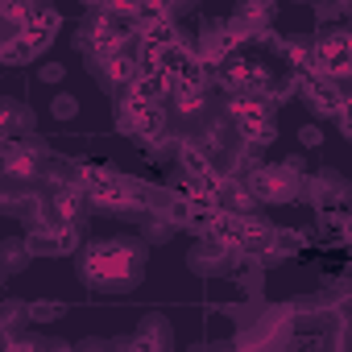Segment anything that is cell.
I'll list each match as a JSON object with an SVG mask.
<instances>
[{
    "label": "cell",
    "instance_id": "cell-1",
    "mask_svg": "<svg viewBox=\"0 0 352 352\" xmlns=\"http://www.w3.org/2000/svg\"><path fill=\"white\" fill-rule=\"evenodd\" d=\"M83 278L96 290H124L137 278V249H129V245H91L83 253Z\"/></svg>",
    "mask_w": 352,
    "mask_h": 352
},
{
    "label": "cell",
    "instance_id": "cell-3",
    "mask_svg": "<svg viewBox=\"0 0 352 352\" xmlns=\"http://www.w3.org/2000/svg\"><path fill=\"white\" fill-rule=\"evenodd\" d=\"M315 71L327 79H340L352 71V30H336L315 46Z\"/></svg>",
    "mask_w": 352,
    "mask_h": 352
},
{
    "label": "cell",
    "instance_id": "cell-7",
    "mask_svg": "<svg viewBox=\"0 0 352 352\" xmlns=\"http://www.w3.org/2000/svg\"><path fill=\"white\" fill-rule=\"evenodd\" d=\"M34 170H38V149L21 145V141H9L5 145V174L9 179H34Z\"/></svg>",
    "mask_w": 352,
    "mask_h": 352
},
{
    "label": "cell",
    "instance_id": "cell-16",
    "mask_svg": "<svg viewBox=\"0 0 352 352\" xmlns=\"http://www.w3.org/2000/svg\"><path fill=\"white\" fill-rule=\"evenodd\" d=\"M307 195H311L315 208H336V204H340V191H336V183H327V179H315Z\"/></svg>",
    "mask_w": 352,
    "mask_h": 352
},
{
    "label": "cell",
    "instance_id": "cell-13",
    "mask_svg": "<svg viewBox=\"0 0 352 352\" xmlns=\"http://www.w3.org/2000/svg\"><path fill=\"white\" fill-rule=\"evenodd\" d=\"M170 96H174V104H179V112H199L204 108V87L199 83H179Z\"/></svg>",
    "mask_w": 352,
    "mask_h": 352
},
{
    "label": "cell",
    "instance_id": "cell-19",
    "mask_svg": "<svg viewBox=\"0 0 352 352\" xmlns=\"http://www.w3.org/2000/svg\"><path fill=\"white\" fill-rule=\"evenodd\" d=\"M0 54H5V63H25V58L34 54V46L17 34V38H9V42H5V50H0Z\"/></svg>",
    "mask_w": 352,
    "mask_h": 352
},
{
    "label": "cell",
    "instance_id": "cell-18",
    "mask_svg": "<svg viewBox=\"0 0 352 352\" xmlns=\"http://www.w3.org/2000/svg\"><path fill=\"white\" fill-rule=\"evenodd\" d=\"M220 199L228 204V212H245V208H249V199H253V191H245L241 183H228V187L220 191Z\"/></svg>",
    "mask_w": 352,
    "mask_h": 352
},
{
    "label": "cell",
    "instance_id": "cell-9",
    "mask_svg": "<svg viewBox=\"0 0 352 352\" xmlns=\"http://www.w3.org/2000/svg\"><path fill=\"white\" fill-rule=\"evenodd\" d=\"M141 34V50H166V46H174L179 42V34H174V25L162 17V21H149V25H141L137 30Z\"/></svg>",
    "mask_w": 352,
    "mask_h": 352
},
{
    "label": "cell",
    "instance_id": "cell-24",
    "mask_svg": "<svg viewBox=\"0 0 352 352\" xmlns=\"http://www.w3.org/2000/svg\"><path fill=\"white\" fill-rule=\"evenodd\" d=\"M340 232H344V236L352 241V216H340Z\"/></svg>",
    "mask_w": 352,
    "mask_h": 352
},
{
    "label": "cell",
    "instance_id": "cell-11",
    "mask_svg": "<svg viewBox=\"0 0 352 352\" xmlns=\"http://www.w3.org/2000/svg\"><path fill=\"white\" fill-rule=\"evenodd\" d=\"M236 129H241V137H245V141H253V145H270V141H274V124H270V116L236 120Z\"/></svg>",
    "mask_w": 352,
    "mask_h": 352
},
{
    "label": "cell",
    "instance_id": "cell-14",
    "mask_svg": "<svg viewBox=\"0 0 352 352\" xmlns=\"http://www.w3.org/2000/svg\"><path fill=\"white\" fill-rule=\"evenodd\" d=\"M270 13H274V0H245V9H241L236 17H245L253 30H261V25L270 21Z\"/></svg>",
    "mask_w": 352,
    "mask_h": 352
},
{
    "label": "cell",
    "instance_id": "cell-17",
    "mask_svg": "<svg viewBox=\"0 0 352 352\" xmlns=\"http://www.w3.org/2000/svg\"><path fill=\"white\" fill-rule=\"evenodd\" d=\"M50 245H54L58 253H75V249H79V232H75V224L63 220V224L54 228V241H50Z\"/></svg>",
    "mask_w": 352,
    "mask_h": 352
},
{
    "label": "cell",
    "instance_id": "cell-21",
    "mask_svg": "<svg viewBox=\"0 0 352 352\" xmlns=\"http://www.w3.org/2000/svg\"><path fill=\"white\" fill-rule=\"evenodd\" d=\"M54 116H75V100L71 96H58L54 100Z\"/></svg>",
    "mask_w": 352,
    "mask_h": 352
},
{
    "label": "cell",
    "instance_id": "cell-12",
    "mask_svg": "<svg viewBox=\"0 0 352 352\" xmlns=\"http://www.w3.org/2000/svg\"><path fill=\"white\" fill-rule=\"evenodd\" d=\"M34 13H38V9H34V0H0V17H5L9 25H17V30H21Z\"/></svg>",
    "mask_w": 352,
    "mask_h": 352
},
{
    "label": "cell",
    "instance_id": "cell-6",
    "mask_svg": "<svg viewBox=\"0 0 352 352\" xmlns=\"http://www.w3.org/2000/svg\"><path fill=\"white\" fill-rule=\"evenodd\" d=\"M58 30H63V21H58V13L54 9H38L25 25H21V38L34 46V50H46L54 38H58Z\"/></svg>",
    "mask_w": 352,
    "mask_h": 352
},
{
    "label": "cell",
    "instance_id": "cell-22",
    "mask_svg": "<svg viewBox=\"0 0 352 352\" xmlns=\"http://www.w3.org/2000/svg\"><path fill=\"white\" fill-rule=\"evenodd\" d=\"M42 79H46V83H58V79H63V67H58V63L42 67Z\"/></svg>",
    "mask_w": 352,
    "mask_h": 352
},
{
    "label": "cell",
    "instance_id": "cell-20",
    "mask_svg": "<svg viewBox=\"0 0 352 352\" xmlns=\"http://www.w3.org/2000/svg\"><path fill=\"white\" fill-rule=\"evenodd\" d=\"M336 120H340V133L352 137V100H344V108L336 112Z\"/></svg>",
    "mask_w": 352,
    "mask_h": 352
},
{
    "label": "cell",
    "instance_id": "cell-5",
    "mask_svg": "<svg viewBox=\"0 0 352 352\" xmlns=\"http://www.w3.org/2000/svg\"><path fill=\"white\" fill-rule=\"evenodd\" d=\"M83 191H87V199L96 208H133V204H141V183H129L120 174H112L104 183H91Z\"/></svg>",
    "mask_w": 352,
    "mask_h": 352
},
{
    "label": "cell",
    "instance_id": "cell-23",
    "mask_svg": "<svg viewBox=\"0 0 352 352\" xmlns=\"http://www.w3.org/2000/svg\"><path fill=\"white\" fill-rule=\"evenodd\" d=\"M319 141H323V133H319L315 124H311V129H302V145H319Z\"/></svg>",
    "mask_w": 352,
    "mask_h": 352
},
{
    "label": "cell",
    "instance_id": "cell-15",
    "mask_svg": "<svg viewBox=\"0 0 352 352\" xmlns=\"http://www.w3.org/2000/svg\"><path fill=\"white\" fill-rule=\"evenodd\" d=\"M183 166H187L191 179H204V174H212V162L204 157V149H199V145H183Z\"/></svg>",
    "mask_w": 352,
    "mask_h": 352
},
{
    "label": "cell",
    "instance_id": "cell-8",
    "mask_svg": "<svg viewBox=\"0 0 352 352\" xmlns=\"http://www.w3.org/2000/svg\"><path fill=\"white\" fill-rule=\"evenodd\" d=\"M100 58H104V71H108L112 83H124V87H129V83L141 75V54H129L124 46L112 50V54H100Z\"/></svg>",
    "mask_w": 352,
    "mask_h": 352
},
{
    "label": "cell",
    "instance_id": "cell-4",
    "mask_svg": "<svg viewBox=\"0 0 352 352\" xmlns=\"http://www.w3.org/2000/svg\"><path fill=\"white\" fill-rule=\"evenodd\" d=\"M294 179H290V170L282 166V170H265V166H257L253 174H249V191H253V199H265V204H286V199H294Z\"/></svg>",
    "mask_w": 352,
    "mask_h": 352
},
{
    "label": "cell",
    "instance_id": "cell-2",
    "mask_svg": "<svg viewBox=\"0 0 352 352\" xmlns=\"http://www.w3.org/2000/svg\"><path fill=\"white\" fill-rule=\"evenodd\" d=\"M120 129L133 133V137H145V141H162L166 120H162V108H157V104L129 96V100L120 104Z\"/></svg>",
    "mask_w": 352,
    "mask_h": 352
},
{
    "label": "cell",
    "instance_id": "cell-10",
    "mask_svg": "<svg viewBox=\"0 0 352 352\" xmlns=\"http://www.w3.org/2000/svg\"><path fill=\"white\" fill-rule=\"evenodd\" d=\"M83 199H87V191H79V187H58V191H54V216L75 224L79 212H83Z\"/></svg>",
    "mask_w": 352,
    "mask_h": 352
}]
</instances>
